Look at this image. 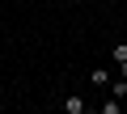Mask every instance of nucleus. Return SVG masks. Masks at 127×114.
I'll list each match as a JSON object with an SVG mask.
<instances>
[{"instance_id": "f257e3e1", "label": "nucleus", "mask_w": 127, "mask_h": 114, "mask_svg": "<svg viewBox=\"0 0 127 114\" xmlns=\"http://www.w3.org/2000/svg\"><path fill=\"white\" fill-rule=\"evenodd\" d=\"M64 114H89V101L81 93H68V97H64Z\"/></svg>"}, {"instance_id": "f03ea898", "label": "nucleus", "mask_w": 127, "mask_h": 114, "mask_svg": "<svg viewBox=\"0 0 127 114\" xmlns=\"http://www.w3.org/2000/svg\"><path fill=\"white\" fill-rule=\"evenodd\" d=\"M102 114H123V101H119V97H106V101H102Z\"/></svg>"}, {"instance_id": "7ed1b4c3", "label": "nucleus", "mask_w": 127, "mask_h": 114, "mask_svg": "<svg viewBox=\"0 0 127 114\" xmlns=\"http://www.w3.org/2000/svg\"><path fill=\"white\" fill-rule=\"evenodd\" d=\"M110 55H114V64H127V42H114Z\"/></svg>"}, {"instance_id": "20e7f679", "label": "nucleus", "mask_w": 127, "mask_h": 114, "mask_svg": "<svg viewBox=\"0 0 127 114\" xmlns=\"http://www.w3.org/2000/svg\"><path fill=\"white\" fill-rule=\"evenodd\" d=\"M110 97H119V101H123V97H127V80H123V76H119V80H114V85H110Z\"/></svg>"}, {"instance_id": "39448f33", "label": "nucleus", "mask_w": 127, "mask_h": 114, "mask_svg": "<svg viewBox=\"0 0 127 114\" xmlns=\"http://www.w3.org/2000/svg\"><path fill=\"white\" fill-rule=\"evenodd\" d=\"M119 76H123V80H127V64H119Z\"/></svg>"}, {"instance_id": "423d86ee", "label": "nucleus", "mask_w": 127, "mask_h": 114, "mask_svg": "<svg viewBox=\"0 0 127 114\" xmlns=\"http://www.w3.org/2000/svg\"><path fill=\"white\" fill-rule=\"evenodd\" d=\"M123 114H127V97H123Z\"/></svg>"}]
</instances>
